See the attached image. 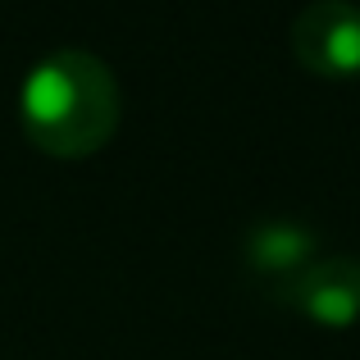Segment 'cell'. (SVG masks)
Masks as SVG:
<instances>
[{"mask_svg":"<svg viewBox=\"0 0 360 360\" xmlns=\"http://www.w3.org/2000/svg\"><path fill=\"white\" fill-rule=\"evenodd\" d=\"M123 91L119 78L101 55L82 46H55L18 87V119L37 150L55 160L96 155L119 128Z\"/></svg>","mask_w":360,"mask_h":360,"instance_id":"obj_1","label":"cell"},{"mask_svg":"<svg viewBox=\"0 0 360 360\" xmlns=\"http://www.w3.org/2000/svg\"><path fill=\"white\" fill-rule=\"evenodd\" d=\"M288 46L315 78H360V5L356 0H306L288 27Z\"/></svg>","mask_w":360,"mask_h":360,"instance_id":"obj_2","label":"cell"},{"mask_svg":"<svg viewBox=\"0 0 360 360\" xmlns=\"http://www.w3.org/2000/svg\"><path fill=\"white\" fill-rule=\"evenodd\" d=\"M274 297L324 328H352L360 319V255H315Z\"/></svg>","mask_w":360,"mask_h":360,"instance_id":"obj_3","label":"cell"},{"mask_svg":"<svg viewBox=\"0 0 360 360\" xmlns=\"http://www.w3.org/2000/svg\"><path fill=\"white\" fill-rule=\"evenodd\" d=\"M319 255V233L306 219H292V214H269V219H255L242 233V260L251 269V278L264 292H278L292 274H301L310 260Z\"/></svg>","mask_w":360,"mask_h":360,"instance_id":"obj_4","label":"cell"}]
</instances>
